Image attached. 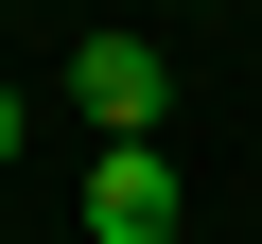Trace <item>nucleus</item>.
I'll list each match as a JSON object with an SVG mask.
<instances>
[{"label":"nucleus","mask_w":262,"mask_h":244,"mask_svg":"<svg viewBox=\"0 0 262 244\" xmlns=\"http://www.w3.org/2000/svg\"><path fill=\"white\" fill-rule=\"evenodd\" d=\"M175 227H192V192H175L158 140H105L88 157V244H175Z\"/></svg>","instance_id":"nucleus-2"},{"label":"nucleus","mask_w":262,"mask_h":244,"mask_svg":"<svg viewBox=\"0 0 262 244\" xmlns=\"http://www.w3.org/2000/svg\"><path fill=\"white\" fill-rule=\"evenodd\" d=\"M18 140H35V122H18V87H0V157H18Z\"/></svg>","instance_id":"nucleus-3"},{"label":"nucleus","mask_w":262,"mask_h":244,"mask_svg":"<svg viewBox=\"0 0 262 244\" xmlns=\"http://www.w3.org/2000/svg\"><path fill=\"white\" fill-rule=\"evenodd\" d=\"M70 105L105 122V140H158V122H175V70H158V35H122V18H105V35L70 53Z\"/></svg>","instance_id":"nucleus-1"}]
</instances>
